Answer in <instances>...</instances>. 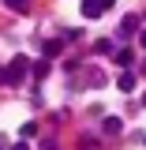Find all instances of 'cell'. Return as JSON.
I'll return each instance as SVG.
<instances>
[{
  "label": "cell",
  "instance_id": "9c48e42d",
  "mask_svg": "<svg viewBox=\"0 0 146 150\" xmlns=\"http://www.w3.org/2000/svg\"><path fill=\"white\" fill-rule=\"evenodd\" d=\"M139 41H142V45H146V30H142V34H139Z\"/></svg>",
  "mask_w": 146,
  "mask_h": 150
},
{
  "label": "cell",
  "instance_id": "ba28073f",
  "mask_svg": "<svg viewBox=\"0 0 146 150\" xmlns=\"http://www.w3.org/2000/svg\"><path fill=\"white\" fill-rule=\"evenodd\" d=\"M4 4H8V8H15V11H23V8H26V0H4Z\"/></svg>",
  "mask_w": 146,
  "mask_h": 150
},
{
  "label": "cell",
  "instance_id": "52a82bcc",
  "mask_svg": "<svg viewBox=\"0 0 146 150\" xmlns=\"http://www.w3.org/2000/svg\"><path fill=\"white\" fill-rule=\"evenodd\" d=\"M131 56H135L131 49H116V64H131Z\"/></svg>",
  "mask_w": 146,
  "mask_h": 150
},
{
  "label": "cell",
  "instance_id": "30bf717a",
  "mask_svg": "<svg viewBox=\"0 0 146 150\" xmlns=\"http://www.w3.org/2000/svg\"><path fill=\"white\" fill-rule=\"evenodd\" d=\"M142 105H146V94H142Z\"/></svg>",
  "mask_w": 146,
  "mask_h": 150
},
{
  "label": "cell",
  "instance_id": "3957f363",
  "mask_svg": "<svg viewBox=\"0 0 146 150\" xmlns=\"http://www.w3.org/2000/svg\"><path fill=\"white\" fill-rule=\"evenodd\" d=\"M101 128H105V135H116V131L124 128V120H120V116H105V124H101Z\"/></svg>",
  "mask_w": 146,
  "mask_h": 150
},
{
  "label": "cell",
  "instance_id": "8992f818",
  "mask_svg": "<svg viewBox=\"0 0 146 150\" xmlns=\"http://www.w3.org/2000/svg\"><path fill=\"white\" fill-rule=\"evenodd\" d=\"M60 49H64V41H45V56H60Z\"/></svg>",
  "mask_w": 146,
  "mask_h": 150
},
{
  "label": "cell",
  "instance_id": "277c9868",
  "mask_svg": "<svg viewBox=\"0 0 146 150\" xmlns=\"http://www.w3.org/2000/svg\"><path fill=\"white\" fill-rule=\"evenodd\" d=\"M116 86H120L124 94H131V90H135V75H131V71H124L120 79H116Z\"/></svg>",
  "mask_w": 146,
  "mask_h": 150
},
{
  "label": "cell",
  "instance_id": "6da1fadb",
  "mask_svg": "<svg viewBox=\"0 0 146 150\" xmlns=\"http://www.w3.org/2000/svg\"><path fill=\"white\" fill-rule=\"evenodd\" d=\"M23 71H30V60H26V56H15L0 79H4V83H19V79H23Z\"/></svg>",
  "mask_w": 146,
  "mask_h": 150
},
{
  "label": "cell",
  "instance_id": "5b68a950",
  "mask_svg": "<svg viewBox=\"0 0 146 150\" xmlns=\"http://www.w3.org/2000/svg\"><path fill=\"white\" fill-rule=\"evenodd\" d=\"M30 71L41 79V75H49V60H37V64H30Z\"/></svg>",
  "mask_w": 146,
  "mask_h": 150
},
{
  "label": "cell",
  "instance_id": "7a4b0ae2",
  "mask_svg": "<svg viewBox=\"0 0 146 150\" xmlns=\"http://www.w3.org/2000/svg\"><path fill=\"white\" fill-rule=\"evenodd\" d=\"M112 0H83V11H86V19H97L101 15V8H109Z\"/></svg>",
  "mask_w": 146,
  "mask_h": 150
}]
</instances>
